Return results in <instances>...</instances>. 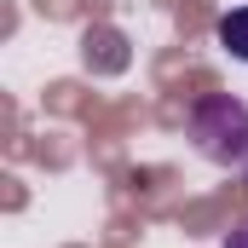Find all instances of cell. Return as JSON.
I'll list each match as a JSON object with an SVG mask.
<instances>
[{
    "label": "cell",
    "mask_w": 248,
    "mask_h": 248,
    "mask_svg": "<svg viewBox=\"0 0 248 248\" xmlns=\"http://www.w3.org/2000/svg\"><path fill=\"white\" fill-rule=\"evenodd\" d=\"M185 133H190V144L208 162H219V168L248 162V104L231 98V93H202L185 116Z\"/></svg>",
    "instance_id": "1"
},
{
    "label": "cell",
    "mask_w": 248,
    "mask_h": 248,
    "mask_svg": "<svg viewBox=\"0 0 248 248\" xmlns=\"http://www.w3.org/2000/svg\"><path fill=\"white\" fill-rule=\"evenodd\" d=\"M214 35H219V46H225L237 63H248V6H231V12L219 17V29H214Z\"/></svg>",
    "instance_id": "2"
},
{
    "label": "cell",
    "mask_w": 248,
    "mask_h": 248,
    "mask_svg": "<svg viewBox=\"0 0 248 248\" xmlns=\"http://www.w3.org/2000/svg\"><path fill=\"white\" fill-rule=\"evenodd\" d=\"M225 248H248V219H237V225H231V237H225Z\"/></svg>",
    "instance_id": "3"
}]
</instances>
